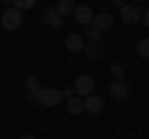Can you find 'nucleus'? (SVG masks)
I'll return each instance as SVG.
<instances>
[{"mask_svg":"<svg viewBox=\"0 0 149 139\" xmlns=\"http://www.w3.org/2000/svg\"><path fill=\"white\" fill-rule=\"evenodd\" d=\"M74 95L77 97H87V95H92V90H95V80H92L90 75H80L77 80H74Z\"/></svg>","mask_w":149,"mask_h":139,"instance_id":"nucleus-4","label":"nucleus"},{"mask_svg":"<svg viewBox=\"0 0 149 139\" xmlns=\"http://www.w3.org/2000/svg\"><path fill=\"white\" fill-rule=\"evenodd\" d=\"M119 17H122L127 25H137V22L142 20V8L134 5V3H129V5H122V8H119Z\"/></svg>","mask_w":149,"mask_h":139,"instance_id":"nucleus-3","label":"nucleus"},{"mask_svg":"<svg viewBox=\"0 0 149 139\" xmlns=\"http://www.w3.org/2000/svg\"><path fill=\"white\" fill-rule=\"evenodd\" d=\"M112 5H117V8H122V5H124V0H112Z\"/></svg>","mask_w":149,"mask_h":139,"instance_id":"nucleus-22","label":"nucleus"},{"mask_svg":"<svg viewBox=\"0 0 149 139\" xmlns=\"http://www.w3.org/2000/svg\"><path fill=\"white\" fill-rule=\"evenodd\" d=\"M109 97H112V99H119V102H124V99H127V97H129V85H127V82H112V85H109Z\"/></svg>","mask_w":149,"mask_h":139,"instance_id":"nucleus-7","label":"nucleus"},{"mask_svg":"<svg viewBox=\"0 0 149 139\" xmlns=\"http://www.w3.org/2000/svg\"><path fill=\"white\" fill-rule=\"evenodd\" d=\"M137 52L142 55L144 60H149V38H142V40L137 42Z\"/></svg>","mask_w":149,"mask_h":139,"instance_id":"nucleus-17","label":"nucleus"},{"mask_svg":"<svg viewBox=\"0 0 149 139\" xmlns=\"http://www.w3.org/2000/svg\"><path fill=\"white\" fill-rule=\"evenodd\" d=\"M0 22H3L5 30H20V27H22V13L15 10V8H5V13H3Z\"/></svg>","mask_w":149,"mask_h":139,"instance_id":"nucleus-2","label":"nucleus"},{"mask_svg":"<svg viewBox=\"0 0 149 139\" xmlns=\"http://www.w3.org/2000/svg\"><path fill=\"white\" fill-rule=\"evenodd\" d=\"M25 102H27V104H37V95H32V92H25Z\"/></svg>","mask_w":149,"mask_h":139,"instance_id":"nucleus-19","label":"nucleus"},{"mask_svg":"<svg viewBox=\"0 0 149 139\" xmlns=\"http://www.w3.org/2000/svg\"><path fill=\"white\" fill-rule=\"evenodd\" d=\"M65 47H67L70 52H82V50H85V38L77 35V32H70L67 38H65Z\"/></svg>","mask_w":149,"mask_h":139,"instance_id":"nucleus-10","label":"nucleus"},{"mask_svg":"<svg viewBox=\"0 0 149 139\" xmlns=\"http://www.w3.org/2000/svg\"><path fill=\"white\" fill-rule=\"evenodd\" d=\"M62 97H67V99H70V97H74V87H65Z\"/></svg>","mask_w":149,"mask_h":139,"instance_id":"nucleus-20","label":"nucleus"},{"mask_svg":"<svg viewBox=\"0 0 149 139\" xmlns=\"http://www.w3.org/2000/svg\"><path fill=\"white\" fill-rule=\"evenodd\" d=\"M0 3H3V5H8V3H13V0H0Z\"/></svg>","mask_w":149,"mask_h":139,"instance_id":"nucleus-24","label":"nucleus"},{"mask_svg":"<svg viewBox=\"0 0 149 139\" xmlns=\"http://www.w3.org/2000/svg\"><path fill=\"white\" fill-rule=\"evenodd\" d=\"M35 3L37 0H13V8H15V10H30V8H35Z\"/></svg>","mask_w":149,"mask_h":139,"instance_id":"nucleus-15","label":"nucleus"},{"mask_svg":"<svg viewBox=\"0 0 149 139\" xmlns=\"http://www.w3.org/2000/svg\"><path fill=\"white\" fill-rule=\"evenodd\" d=\"M20 139H35V137H32V134H22Z\"/></svg>","mask_w":149,"mask_h":139,"instance_id":"nucleus-23","label":"nucleus"},{"mask_svg":"<svg viewBox=\"0 0 149 139\" xmlns=\"http://www.w3.org/2000/svg\"><path fill=\"white\" fill-rule=\"evenodd\" d=\"M82 102H85V112H90V114H100L102 112V107H104V99H102L100 95H87V97H82Z\"/></svg>","mask_w":149,"mask_h":139,"instance_id":"nucleus-6","label":"nucleus"},{"mask_svg":"<svg viewBox=\"0 0 149 139\" xmlns=\"http://www.w3.org/2000/svg\"><path fill=\"white\" fill-rule=\"evenodd\" d=\"M67 112L70 114H82V112H85V102H82V97H77V95L70 97V99H67Z\"/></svg>","mask_w":149,"mask_h":139,"instance_id":"nucleus-12","label":"nucleus"},{"mask_svg":"<svg viewBox=\"0 0 149 139\" xmlns=\"http://www.w3.org/2000/svg\"><path fill=\"white\" fill-rule=\"evenodd\" d=\"M25 87H27V92L37 95V92L42 90V82H40V77H27V80H25Z\"/></svg>","mask_w":149,"mask_h":139,"instance_id":"nucleus-14","label":"nucleus"},{"mask_svg":"<svg viewBox=\"0 0 149 139\" xmlns=\"http://www.w3.org/2000/svg\"><path fill=\"white\" fill-rule=\"evenodd\" d=\"M60 102H62V92L55 87H42L37 92V104H42V107H57Z\"/></svg>","mask_w":149,"mask_h":139,"instance_id":"nucleus-1","label":"nucleus"},{"mask_svg":"<svg viewBox=\"0 0 149 139\" xmlns=\"http://www.w3.org/2000/svg\"><path fill=\"white\" fill-rule=\"evenodd\" d=\"M109 75H112V80H114V82H122L124 80V67H122V65H112V67H109Z\"/></svg>","mask_w":149,"mask_h":139,"instance_id":"nucleus-16","label":"nucleus"},{"mask_svg":"<svg viewBox=\"0 0 149 139\" xmlns=\"http://www.w3.org/2000/svg\"><path fill=\"white\" fill-rule=\"evenodd\" d=\"M42 22L45 25H50V27H60L65 22V17L57 13V8H45V13H42Z\"/></svg>","mask_w":149,"mask_h":139,"instance_id":"nucleus-9","label":"nucleus"},{"mask_svg":"<svg viewBox=\"0 0 149 139\" xmlns=\"http://www.w3.org/2000/svg\"><path fill=\"white\" fill-rule=\"evenodd\" d=\"M132 3H134V5H139V3H142V0H132Z\"/></svg>","mask_w":149,"mask_h":139,"instance_id":"nucleus-25","label":"nucleus"},{"mask_svg":"<svg viewBox=\"0 0 149 139\" xmlns=\"http://www.w3.org/2000/svg\"><path fill=\"white\" fill-rule=\"evenodd\" d=\"M72 15H74V20L80 22V25H85V27H90L92 20H95V13H92V8L85 5V3H82V5H74Z\"/></svg>","mask_w":149,"mask_h":139,"instance_id":"nucleus-5","label":"nucleus"},{"mask_svg":"<svg viewBox=\"0 0 149 139\" xmlns=\"http://www.w3.org/2000/svg\"><path fill=\"white\" fill-rule=\"evenodd\" d=\"M87 40H90V42H102V32L100 30H95V27H87Z\"/></svg>","mask_w":149,"mask_h":139,"instance_id":"nucleus-18","label":"nucleus"},{"mask_svg":"<svg viewBox=\"0 0 149 139\" xmlns=\"http://www.w3.org/2000/svg\"><path fill=\"white\" fill-rule=\"evenodd\" d=\"M82 52H85L87 57L97 60V57L104 55V45H102V42H85V50H82Z\"/></svg>","mask_w":149,"mask_h":139,"instance_id":"nucleus-11","label":"nucleus"},{"mask_svg":"<svg viewBox=\"0 0 149 139\" xmlns=\"http://www.w3.org/2000/svg\"><path fill=\"white\" fill-rule=\"evenodd\" d=\"M112 25H114V15H112V13H100V15H95V20H92V27L100 30V32L109 30Z\"/></svg>","mask_w":149,"mask_h":139,"instance_id":"nucleus-8","label":"nucleus"},{"mask_svg":"<svg viewBox=\"0 0 149 139\" xmlns=\"http://www.w3.org/2000/svg\"><path fill=\"white\" fill-rule=\"evenodd\" d=\"M142 20H144V25L149 27V10H144V15H142Z\"/></svg>","mask_w":149,"mask_h":139,"instance_id":"nucleus-21","label":"nucleus"},{"mask_svg":"<svg viewBox=\"0 0 149 139\" xmlns=\"http://www.w3.org/2000/svg\"><path fill=\"white\" fill-rule=\"evenodd\" d=\"M72 10H74V0H60V3H57V13L62 17L72 15Z\"/></svg>","mask_w":149,"mask_h":139,"instance_id":"nucleus-13","label":"nucleus"}]
</instances>
